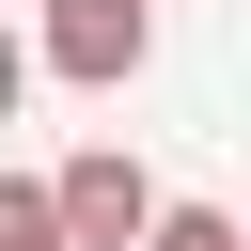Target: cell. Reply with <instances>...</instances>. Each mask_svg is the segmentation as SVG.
<instances>
[{
    "mask_svg": "<svg viewBox=\"0 0 251 251\" xmlns=\"http://www.w3.org/2000/svg\"><path fill=\"white\" fill-rule=\"evenodd\" d=\"M157 220H173V204H157V173H141L126 141H78V157H63V235H78V251H157Z\"/></svg>",
    "mask_w": 251,
    "mask_h": 251,
    "instance_id": "1",
    "label": "cell"
},
{
    "mask_svg": "<svg viewBox=\"0 0 251 251\" xmlns=\"http://www.w3.org/2000/svg\"><path fill=\"white\" fill-rule=\"evenodd\" d=\"M141 47H157V0H47V78L110 94V78H141Z\"/></svg>",
    "mask_w": 251,
    "mask_h": 251,
    "instance_id": "2",
    "label": "cell"
},
{
    "mask_svg": "<svg viewBox=\"0 0 251 251\" xmlns=\"http://www.w3.org/2000/svg\"><path fill=\"white\" fill-rule=\"evenodd\" d=\"M0 251H78L63 235V173H0Z\"/></svg>",
    "mask_w": 251,
    "mask_h": 251,
    "instance_id": "3",
    "label": "cell"
},
{
    "mask_svg": "<svg viewBox=\"0 0 251 251\" xmlns=\"http://www.w3.org/2000/svg\"><path fill=\"white\" fill-rule=\"evenodd\" d=\"M157 251H251V220H220V204H173V220H157Z\"/></svg>",
    "mask_w": 251,
    "mask_h": 251,
    "instance_id": "4",
    "label": "cell"
}]
</instances>
